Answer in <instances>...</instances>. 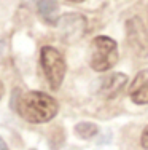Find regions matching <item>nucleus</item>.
Returning a JSON list of instances; mask_svg holds the SVG:
<instances>
[{"mask_svg": "<svg viewBox=\"0 0 148 150\" xmlns=\"http://www.w3.org/2000/svg\"><path fill=\"white\" fill-rule=\"evenodd\" d=\"M58 101L46 93L29 91L18 98L16 112L29 123H46L58 115Z\"/></svg>", "mask_w": 148, "mask_h": 150, "instance_id": "nucleus-1", "label": "nucleus"}, {"mask_svg": "<svg viewBox=\"0 0 148 150\" xmlns=\"http://www.w3.org/2000/svg\"><path fill=\"white\" fill-rule=\"evenodd\" d=\"M118 61V45L113 38L99 35L93 38L89 50V64L96 72L110 70Z\"/></svg>", "mask_w": 148, "mask_h": 150, "instance_id": "nucleus-2", "label": "nucleus"}, {"mask_svg": "<svg viewBox=\"0 0 148 150\" xmlns=\"http://www.w3.org/2000/svg\"><path fill=\"white\" fill-rule=\"evenodd\" d=\"M40 62L51 90H59L65 77L64 56L54 46H43L40 51Z\"/></svg>", "mask_w": 148, "mask_h": 150, "instance_id": "nucleus-3", "label": "nucleus"}, {"mask_svg": "<svg viewBox=\"0 0 148 150\" xmlns=\"http://www.w3.org/2000/svg\"><path fill=\"white\" fill-rule=\"evenodd\" d=\"M126 38L131 50L139 58L148 56V29L139 16L129 18L126 21Z\"/></svg>", "mask_w": 148, "mask_h": 150, "instance_id": "nucleus-4", "label": "nucleus"}, {"mask_svg": "<svg viewBox=\"0 0 148 150\" xmlns=\"http://www.w3.org/2000/svg\"><path fill=\"white\" fill-rule=\"evenodd\" d=\"M58 27L64 43H76L86 34V18L80 13H65L59 18Z\"/></svg>", "mask_w": 148, "mask_h": 150, "instance_id": "nucleus-5", "label": "nucleus"}, {"mask_svg": "<svg viewBox=\"0 0 148 150\" xmlns=\"http://www.w3.org/2000/svg\"><path fill=\"white\" fill-rule=\"evenodd\" d=\"M126 83H128V77L124 74L113 72V74L107 75V77H104L99 81L97 94L104 99H113L123 91Z\"/></svg>", "mask_w": 148, "mask_h": 150, "instance_id": "nucleus-6", "label": "nucleus"}, {"mask_svg": "<svg viewBox=\"0 0 148 150\" xmlns=\"http://www.w3.org/2000/svg\"><path fill=\"white\" fill-rule=\"evenodd\" d=\"M129 96L135 104H148V70H142L137 74L129 88Z\"/></svg>", "mask_w": 148, "mask_h": 150, "instance_id": "nucleus-7", "label": "nucleus"}, {"mask_svg": "<svg viewBox=\"0 0 148 150\" xmlns=\"http://www.w3.org/2000/svg\"><path fill=\"white\" fill-rule=\"evenodd\" d=\"M37 11L46 24L58 26V23H59V2L58 0H38Z\"/></svg>", "mask_w": 148, "mask_h": 150, "instance_id": "nucleus-8", "label": "nucleus"}, {"mask_svg": "<svg viewBox=\"0 0 148 150\" xmlns=\"http://www.w3.org/2000/svg\"><path fill=\"white\" fill-rule=\"evenodd\" d=\"M97 131H99L97 125L91 123V121H83V123H78L75 126V133L78 134L80 137H83V139L94 137V136L97 134Z\"/></svg>", "mask_w": 148, "mask_h": 150, "instance_id": "nucleus-9", "label": "nucleus"}, {"mask_svg": "<svg viewBox=\"0 0 148 150\" xmlns=\"http://www.w3.org/2000/svg\"><path fill=\"white\" fill-rule=\"evenodd\" d=\"M140 144H142L143 149H148V126L143 129L142 133V137H140Z\"/></svg>", "mask_w": 148, "mask_h": 150, "instance_id": "nucleus-10", "label": "nucleus"}, {"mask_svg": "<svg viewBox=\"0 0 148 150\" xmlns=\"http://www.w3.org/2000/svg\"><path fill=\"white\" fill-rule=\"evenodd\" d=\"M0 150H8V147H6L5 141H3L2 137H0Z\"/></svg>", "mask_w": 148, "mask_h": 150, "instance_id": "nucleus-11", "label": "nucleus"}, {"mask_svg": "<svg viewBox=\"0 0 148 150\" xmlns=\"http://www.w3.org/2000/svg\"><path fill=\"white\" fill-rule=\"evenodd\" d=\"M3 93H5V88H3V83H2V81H0V99H2Z\"/></svg>", "mask_w": 148, "mask_h": 150, "instance_id": "nucleus-12", "label": "nucleus"}, {"mask_svg": "<svg viewBox=\"0 0 148 150\" xmlns=\"http://www.w3.org/2000/svg\"><path fill=\"white\" fill-rule=\"evenodd\" d=\"M67 2H73V3H80V2H84V0H67Z\"/></svg>", "mask_w": 148, "mask_h": 150, "instance_id": "nucleus-13", "label": "nucleus"}]
</instances>
